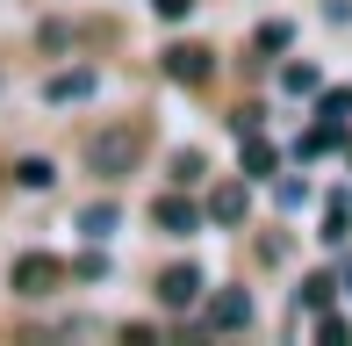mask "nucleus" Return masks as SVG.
Listing matches in <instances>:
<instances>
[{
    "label": "nucleus",
    "instance_id": "nucleus-10",
    "mask_svg": "<svg viewBox=\"0 0 352 346\" xmlns=\"http://www.w3.org/2000/svg\"><path fill=\"white\" fill-rule=\"evenodd\" d=\"M324 303H331V274H309L295 289V310H324Z\"/></svg>",
    "mask_w": 352,
    "mask_h": 346
},
{
    "label": "nucleus",
    "instance_id": "nucleus-4",
    "mask_svg": "<svg viewBox=\"0 0 352 346\" xmlns=\"http://www.w3.org/2000/svg\"><path fill=\"white\" fill-rule=\"evenodd\" d=\"M252 325V296L245 289H216L209 296V332H245Z\"/></svg>",
    "mask_w": 352,
    "mask_h": 346
},
{
    "label": "nucleus",
    "instance_id": "nucleus-12",
    "mask_svg": "<svg viewBox=\"0 0 352 346\" xmlns=\"http://www.w3.org/2000/svg\"><path fill=\"white\" fill-rule=\"evenodd\" d=\"M316 116H324V123H345L352 116V87H331L324 101H316Z\"/></svg>",
    "mask_w": 352,
    "mask_h": 346
},
{
    "label": "nucleus",
    "instance_id": "nucleus-11",
    "mask_svg": "<svg viewBox=\"0 0 352 346\" xmlns=\"http://www.w3.org/2000/svg\"><path fill=\"white\" fill-rule=\"evenodd\" d=\"M14 181H22V187H51L58 166H51V159H22V166H14Z\"/></svg>",
    "mask_w": 352,
    "mask_h": 346
},
{
    "label": "nucleus",
    "instance_id": "nucleus-15",
    "mask_svg": "<svg viewBox=\"0 0 352 346\" xmlns=\"http://www.w3.org/2000/svg\"><path fill=\"white\" fill-rule=\"evenodd\" d=\"M287 37H295L287 22H266V29H259V51H287Z\"/></svg>",
    "mask_w": 352,
    "mask_h": 346
},
{
    "label": "nucleus",
    "instance_id": "nucleus-7",
    "mask_svg": "<svg viewBox=\"0 0 352 346\" xmlns=\"http://www.w3.org/2000/svg\"><path fill=\"white\" fill-rule=\"evenodd\" d=\"M245 210H252V187L245 181H223L216 195H209V216H216V224H245Z\"/></svg>",
    "mask_w": 352,
    "mask_h": 346
},
{
    "label": "nucleus",
    "instance_id": "nucleus-5",
    "mask_svg": "<svg viewBox=\"0 0 352 346\" xmlns=\"http://www.w3.org/2000/svg\"><path fill=\"white\" fill-rule=\"evenodd\" d=\"M195 296H201V267H195V260H187V267H166V274H158V303H166V310H187Z\"/></svg>",
    "mask_w": 352,
    "mask_h": 346
},
{
    "label": "nucleus",
    "instance_id": "nucleus-9",
    "mask_svg": "<svg viewBox=\"0 0 352 346\" xmlns=\"http://www.w3.org/2000/svg\"><path fill=\"white\" fill-rule=\"evenodd\" d=\"M237 145H245V173H252V181H259V173H274V145H266L259 130H245Z\"/></svg>",
    "mask_w": 352,
    "mask_h": 346
},
{
    "label": "nucleus",
    "instance_id": "nucleus-2",
    "mask_svg": "<svg viewBox=\"0 0 352 346\" xmlns=\"http://www.w3.org/2000/svg\"><path fill=\"white\" fill-rule=\"evenodd\" d=\"M14 296H51L58 289V281H65V267H58L51 253H22V260H14Z\"/></svg>",
    "mask_w": 352,
    "mask_h": 346
},
{
    "label": "nucleus",
    "instance_id": "nucleus-1",
    "mask_svg": "<svg viewBox=\"0 0 352 346\" xmlns=\"http://www.w3.org/2000/svg\"><path fill=\"white\" fill-rule=\"evenodd\" d=\"M144 159V130L137 123H108V130H94L87 137V166L101 173V181H122V173H137Z\"/></svg>",
    "mask_w": 352,
    "mask_h": 346
},
{
    "label": "nucleus",
    "instance_id": "nucleus-8",
    "mask_svg": "<svg viewBox=\"0 0 352 346\" xmlns=\"http://www.w3.org/2000/svg\"><path fill=\"white\" fill-rule=\"evenodd\" d=\"M94 94V72L87 65H72V72H58V80H43V101H87Z\"/></svg>",
    "mask_w": 352,
    "mask_h": 346
},
{
    "label": "nucleus",
    "instance_id": "nucleus-17",
    "mask_svg": "<svg viewBox=\"0 0 352 346\" xmlns=\"http://www.w3.org/2000/svg\"><path fill=\"white\" fill-rule=\"evenodd\" d=\"M345 289H352V274H345Z\"/></svg>",
    "mask_w": 352,
    "mask_h": 346
},
{
    "label": "nucleus",
    "instance_id": "nucleus-16",
    "mask_svg": "<svg viewBox=\"0 0 352 346\" xmlns=\"http://www.w3.org/2000/svg\"><path fill=\"white\" fill-rule=\"evenodd\" d=\"M151 8H158V14H166V22H180V14H187V8H195V0H151Z\"/></svg>",
    "mask_w": 352,
    "mask_h": 346
},
{
    "label": "nucleus",
    "instance_id": "nucleus-6",
    "mask_svg": "<svg viewBox=\"0 0 352 346\" xmlns=\"http://www.w3.org/2000/svg\"><path fill=\"white\" fill-rule=\"evenodd\" d=\"M166 80L201 87V80H209V51H201V43H173V51H166Z\"/></svg>",
    "mask_w": 352,
    "mask_h": 346
},
{
    "label": "nucleus",
    "instance_id": "nucleus-13",
    "mask_svg": "<svg viewBox=\"0 0 352 346\" xmlns=\"http://www.w3.org/2000/svg\"><path fill=\"white\" fill-rule=\"evenodd\" d=\"M79 231H87V238H108V231H116V210H108V202H94V210L79 216Z\"/></svg>",
    "mask_w": 352,
    "mask_h": 346
},
{
    "label": "nucleus",
    "instance_id": "nucleus-3",
    "mask_svg": "<svg viewBox=\"0 0 352 346\" xmlns=\"http://www.w3.org/2000/svg\"><path fill=\"white\" fill-rule=\"evenodd\" d=\"M151 224L166 231V238H195V231H201V210H195L187 195H158V202H151Z\"/></svg>",
    "mask_w": 352,
    "mask_h": 346
},
{
    "label": "nucleus",
    "instance_id": "nucleus-14",
    "mask_svg": "<svg viewBox=\"0 0 352 346\" xmlns=\"http://www.w3.org/2000/svg\"><path fill=\"white\" fill-rule=\"evenodd\" d=\"M280 87H287V94H316V65H287Z\"/></svg>",
    "mask_w": 352,
    "mask_h": 346
}]
</instances>
